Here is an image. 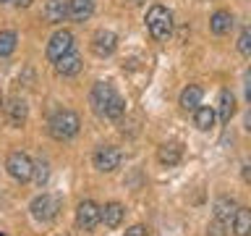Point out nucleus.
<instances>
[{
  "instance_id": "aec40b11",
  "label": "nucleus",
  "mask_w": 251,
  "mask_h": 236,
  "mask_svg": "<svg viewBox=\"0 0 251 236\" xmlns=\"http://www.w3.org/2000/svg\"><path fill=\"white\" fill-rule=\"evenodd\" d=\"M121 220H123V207L118 202H110V205L102 207V223H105L107 228H118Z\"/></svg>"
},
{
  "instance_id": "a878e982",
  "label": "nucleus",
  "mask_w": 251,
  "mask_h": 236,
  "mask_svg": "<svg viewBox=\"0 0 251 236\" xmlns=\"http://www.w3.org/2000/svg\"><path fill=\"white\" fill-rule=\"evenodd\" d=\"M126 236H147V228L144 226H131L128 231H126Z\"/></svg>"
},
{
  "instance_id": "20e7f679",
  "label": "nucleus",
  "mask_w": 251,
  "mask_h": 236,
  "mask_svg": "<svg viewBox=\"0 0 251 236\" xmlns=\"http://www.w3.org/2000/svg\"><path fill=\"white\" fill-rule=\"evenodd\" d=\"M60 210V200L52 194H39L34 202H31V215H34L37 220H42V223H50V220H55V215H58Z\"/></svg>"
},
{
  "instance_id": "f03ea898",
  "label": "nucleus",
  "mask_w": 251,
  "mask_h": 236,
  "mask_svg": "<svg viewBox=\"0 0 251 236\" xmlns=\"http://www.w3.org/2000/svg\"><path fill=\"white\" fill-rule=\"evenodd\" d=\"M78 129H81V118H78L74 110H60L50 118V137L58 139V142H66V139H74Z\"/></svg>"
},
{
  "instance_id": "a211bd4d",
  "label": "nucleus",
  "mask_w": 251,
  "mask_h": 236,
  "mask_svg": "<svg viewBox=\"0 0 251 236\" xmlns=\"http://www.w3.org/2000/svg\"><path fill=\"white\" fill-rule=\"evenodd\" d=\"M233 234H235V236H249V234H251V210H249V207H238V210H235Z\"/></svg>"
},
{
  "instance_id": "423d86ee",
  "label": "nucleus",
  "mask_w": 251,
  "mask_h": 236,
  "mask_svg": "<svg viewBox=\"0 0 251 236\" xmlns=\"http://www.w3.org/2000/svg\"><path fill=\"white\" fill-rule=\"evenodd\" d=\"M5 168H8V173H11L16 181H21V184L34 176V163H31L29 155H24V152H11Z\"/></svg>"
},
{
  "instance_id": "7c9ffc66",
  "label": "nucleus",
  "mask_w": 251,
  "mask_h": 236,
  "mask_svg": "<svg viewBox=\"0 0 251 236\" xmlns=\"http://www.w3.org/2000/svg\"><path fill=\"white\" fill-rule=\"evenodd\" d=\"M128 3H133V5H139V3H144V0H128Z\"/></svg>"
},
{
  "instance_id": "f3484780",
  "label": "nucleus",
  "mask_w": 251,
  "mask_h": 236,
  "mask_svg": "<svg viewBox=\"0 0 251 236\" xmlns=\"http://www.w3.org/2000/svg\"><path fill=\"white\" fill-rule=\"evenodd\" d=\"M68 8L74 21H86L94 13V0H68Z\"/></svg>"
},
{
  "instance_id": "39448f33",
  "label": "nucleus",
  "mask_w": 251,
  "mask_h": 236,
  "mask_svg": "<svg viewBox=\"0 0 251 236\" xmlns=\"http://www.w3.org/2000/svg\"><path fill=\"white\" fill-rule=\"evenodd\" d=\"M71 50H74V34H71L68 29L55 31V34L50 37V42H47V58H50L52 63H58L63 55H68Z\"/></svg>"
},
{
  "instance_id": "2f4dec72",
  "label": "nucleus",
  "mask_w": 251,
  "mask_h": 236,
  "mask_svg": "<svg viewBox=\"0 0 251 236\" xmlns=\"http://www.w3.org/2000/svg\"><path fill=\"white\" fill-rule=\"evenodd\" d=\"M0 105H3V97H0Z\"/></svg>"
},
{
  "instance_id": "2eb2a0df",
  "label": "nucleus",
  "mask_w": 251,
  "mask_h": 236,
  "mask_svg": "<svg viewBox=\"0 0 251 236\" xmlns=\"http://www.w3.org/2000/svg\"><path fill=\"white\" fill-rule=\"evenodd\" d=\"M215 218L217 220H223V223H227V220H233L235 218V210H238V205H235L230 197H217L215 200Z\"/></svg>"
},
{
  "instance_id": "f8f14e48",
  "label": "nucleus",
  "mask_w": 251,
  "mask_h": 236,
  "mask_svg": "<svg viewBox=\"0 0 251 236\" xmlns=\"http://www.w3.org/2000/svg\"><path fill=\"white\" fill-rule=\"evenodd\" d=\"M201 97H204L201 87L199 84H188L186 89L180 92V108L183 110H196L201 105Z\"/></svg>"
},
{
  "instance_id": "6ab92c4d",
  "label": "nucleus",
  "mask_w": 251,
  "mask_h": 236,
  "mask_svg": "<svg viewBox=\"0 0 251 236\" xmlns=\"http://www.w3.org/2000/svg\"><path fill=\"white\" fill-rule=\"evenodd\" d=\"M215 110L207 108V105H199L194 110V123H196V129H201V131H209L212 126H215Z\"/></svg>"
},
{
  "instance_id": "b1692460",
  "label": "nucleus",
  "mask_w": 251,
  "mask_h": 236,
  "mask_svg": "<svg viewBox=\"0 0 251 236\" xmlns=\"http://www.w3.org/2000/svg\"><path fill=\"white\" fill-rule=\"evenodd\" d=\"M34 176H37V184H39V186L47 184V176H50V171H47V163L39 160V163L34 165Z\"/></svg>"
},
{
  "instance_id": "c85d7f7f",
  "label": "nucleus",
  "mask_w": 251,
  "mask_h": 236,
  "mask_svg": "<svg viewBox=\"0 0 251 236\" xmlns=\"http://www.w3.org/2000/svg\"><path fill=\"white\" fill-rule=\"evenodd\" d=\"M13 3L19 5V8H29V5H31V0H13Z\"/></svg>"
},
{
  "instance_id": "412c9836",
  "label": "nucleus",
  "mask_w": 251,
  "mask_h": 236,
  "mask_svg": "<svg viewBox=\"0 0 251 236\" xmlns=\"http://www.w3.org/2000/svg\"><path fill=\"white\" fill-rule=\"evenodd\" d=\"M209 29L215 31V34H227V31L233 29V16L227 13V11H217L209 19Z\"/></svg>"
},
{
  "instance_id": "9b49d317",
  "label": "nucleus",
  "mask_w": 251,
  "mask_h": 236,
  "mask_svg": "<svg viewBox=\"0 0 251 236\" xmlns=\"http://www.w3.org/2000/svg\"><path fill=\"white\" fill-rule=\"evenodd\" d=\"M68 13H71L68 0H47L45 3V19L50 24H60Z\"/></svg>"
},
{
  "instance_id": "4be33fe9",
  "label": "nucleus",
  "mask_w": 251,
  "mask_h": 236,
  "mask_svg": "<svg viewBox=\"0 0 251 236\" xmlns=\"http://www.w3.org/2000/svg\"><path fill=\"white\" fill-rule=\"evenodd\" d=\"M16 50V31H0V58Z\"/></svg>"
},
{
  "instance_id": "7ed1b4c3",
  "label": "nucleus",
  "mask_w": 251,
  "mask_h": 236,
  "mask_svg": "<svg viewBox=\"0 0 251 236\" xmlns=\"http://www.w3.org/2000/svg\"><path fill=\"white\" fill-rule=\"evenodd\" d=\"M147 29L149 34H152L154 39H168L170 31H173V16L168 8L162 5H152L147 13Z\"/></svg>"
},
{
  "instance_id": "dca6fc26",
  "label": "nucleus",
  "mask_w": 251,
  "mask_h": 236,
  "mask_svg": "<svg viewBox=\"0 0 251 236\" xmlns=\"http://www.w3.org/2000/svg\"><path fill=\"white\" fill-rule=\"evenodd\" d=\"M217 113H220V121H223V123H227L233 118V113H235V97H233V92H227V89L220 92Z\"/></svg>"
},
{
  "instance_id": "0eeeda50",
  "label": "nucleus",
  "mask_w": 251,
  "mask_h": 236,
  "mask_svg": "<svg viewBox=\"0 0 251 236\" xmlns=\"http://www.w3.org/2000/svg\"><path fill=\"white\" fill-rule=\"evenodd\" d=\"M100 220H102V207H97L92 200H84L76 207V223H78V228H84V231H92Z\"/></svg>"
},
{
  "instance_id": "1a4fd4ad",
  "label": "nucleus",
  "mask_w": 251,
  "mask_h": 236,
  "mask_svg": "<svg viewBox=\"0 0 251 236\" xmlns=\"http://www.w3.org/2000/svg\"><path fill=\"white\" fill-rule=\"evenodd\" d=\"M115 47H118V37H115V31H110V29H100L97 34L92 37V50H94V55H100V58L113 55Z\"/></svg>"
},
{
  "instance_id": "cd10ccee",
  "label": "nucleus",
  "mask_w": 251,
  "mask_h": 236,
  "mask_svg": "<svg viewBox=\"0 0 251 236\" xmlns=\"http://www.w3.org/2000/svg\"><path fill=\"white\" fill-rule=\"evenodd\" d=\"M246 100L251 102V68H249V74H246Z\"/></svg>"
},
{
  "instance_id": "393cba45",
  "label": "nucleus",
  "mask_w": 251,
  "mask_h": 236,
  "mask_svg": "<svg viewBox=\"0 0 251 236\" xmlns=\"http://www.w3.org/2000/svg\"><path fill=\"white\" fill-rule=\"evenodd\" d=\"M207 236H225V223L223 220H212V223L207 226Z\"/></svg>"
},
{
  "instance_id": "473e14b6",
  "label": "nucleus",
  "mask_w": 251,
  "mask_h": 236,
  "mask_svg": "<svg viewBox=\"0 0 251 236\" xmlns=\"http://www.w3.org/2000/svg\"><path fill=\"white\" fill-rule=\"evenodd\" d=\"M0 3H8V0H0Z\"/></svg>"
},
{
  "instance_id": "6e6552de",
  "label": "nucleus",
  "mask_w": 251,
  "mask_h": 236,
  "mask_svg": "<svg viewBox=\"0 0 251 236\" xmlns=\"http://www.w3.org/2000/svg\"><path fill=\"white\" fill-rule=\"evenodd\" d=\"M118 165H121V149L118 147H100L97 152H94V168L102 171V173H110V171H115Z\"/></svg>"
},
{
  "instance_id": "4468645a",
  "label": "nucleus",
  "mask_w": 251,
  "mask_h": 236,
  "mask_svg": "<svg viewBox=\"0 0 251 236\" xmlns=\"http://www.w3.org/2000/svg\"><path fill=\"white\" fill-rule=\"evenodd\" d=\"M55 71H58L60 76H74V74H78L81 71V58L71 50L68 55H63V58L55 63Z\"/></svg>"
},
{
  "instance_id": "bb28decb",
  "label": "nucleus",
  "mask_w": 251,
  "mask_h": 236,
  "mask_svg": "<svg viewBox=\"0 0 251 236\" xmlns=\"http://www.w3.org/2000/svg\"><path fill=\"white\" fill-rule=\"evenodd\" d=\"M241 176H243V181H246V184H251V163H246V165H243Z\"/></svg>"
},
{
  "instance_id": "c756f323",
  "label": "nucleus",
  "mask_w": 251,
  "mask_h": 236,
  "mask_svg": "<svg viewBox=\"0 0 251 236\" xmlns=\"http://www.w3.org/2000/svg\"><path fill=\"white\" fill-rule=\"evenodd\" d=\"M243 126H246V131L251 134V110H249V113H246V121H243Z\"/></svg>"
},
{
  "instance_id": "f257e3e1",
  "label": "nucleus",
  "mask_w": 251,
  "mask_h": 236,
  "mask_svg": "<svg viewBox=\"0 0 251 236\" xmlns=\"http://www.w3.org/2000/svg\"><path fill=\"white\" fill-rule=\"evenodd\" d=\"M92 105H94V110H97L100 116L110 118V121H118V118L123 116V110H126L123 97L113 89V84H110V82H97V84H94Z\"/></svg>"
},
{
  "instance_id": "5701e85b",
  "label": "nucleus",
  "mask_w": 251,
  "mask_h": 236,
  "mask_svg": "<svg viewBox=\"0 0 251 236\" xmlns=\"http://www.w3.org/2000/svg\"><path fill=\"white\" fill-rule=\"evenodd\" d=\"M238 50L251 58V27L241 31V37H238Z\"/></svg>"
},
{
  "instance_id": "9d476101",
  "label": "nucleus",
  "mask_w": 251,
  "mask_h": 236,
  "mask_svg": "<svg viewBox=\"0 0 251 236\" xmlns=\"http://www.w3.org/2000/svg\"><path fill=\"white\" fill-rule=\"evenodd\" d=\"M180 157H183V147L178 142H165V145L157 149V160L162 165H178Z\"/></svg>"
},
{
  "instance_id": "ddd939ff",
  "label": "nucleus",
  "mask_w": 251,
  "mask_h": 236,
  "mask_svg": "<svg viewBox=\"0 0 251 236\" xmlns=\"http://www.w3.org/2000/svg\"><path fill=\"white\" fill-rule=\"evenodd\" d=\"M5 110H8V121H11L13 126H21L24 121H26V116H29V105L21 97H13L5 105Z\"/></svg>"
}]
</instances>
